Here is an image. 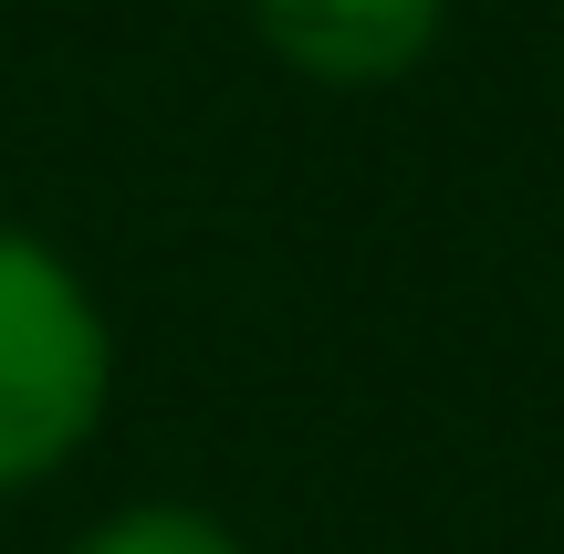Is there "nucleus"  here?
Wrapping results in <instances>:
<instances>
[{"mask_svg": "<svg viewBox=\"0 0 564 554\" xmlns=\"http://www.w3.org/2000/svg\"><path fill=\"white\" fill-rule=\"evenodd\" d=\"M74 554H241V534L220 513H199V502H126Z\"/></svg>", "mask_w": 564, "mask_h": 554, "instance_id": "3", "label": "nucleus"}, {"mask_svg": "<svg viewBox=\"0 0 564 554\" xmlns=\"http://www.w3.org/2000/svg\"><path fill=\"white\" fill-rule=\"evenodd\" d=\"M116 388V335L53 241L0 230V502L53 481L95 439Z\"/></svg>", "mask_w": 564, "mask_h": 554, "instance_id": "1", "label": "nucleus"}, {"mask_svg": "<svg viewBox=\"0 0 564 554\" xmlns=\"http://www.w3.org/2000/svg\"><path fill=\"white\" fill-rule=\"evenodd\" d=\"M440 11L449 0H251L272 63H293L303 84H345V95L419 74L440 42Z\"/></svg>", "mask_w": 564, "mask_h": 554, "instance_id": "2", "label": "nucleus"}]
</instances>
